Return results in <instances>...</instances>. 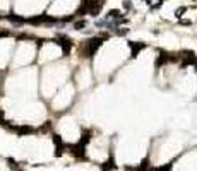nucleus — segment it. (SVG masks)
<instances>
[{"label": "nucleus", "instance_id": "f257e3e1", "mask_svg": "<svg viewBox=\"0 0 197 171\" xmlns=\"http://www.w3.org/2000/svg\"><path fill=\"white\" fill-rule=\"evenodd\" d=\"M103 40L105 38H93V40L88 41V45H86V55L88 57H93L96 53V50L103 45Z\"/></svg>", "mask_w": 197, "mask_h": 171}, {"label": "nucleus", "instance_id": "f03ea898", "mask_svg": "<svg viewBox=\"0 0 197 171\" xmlns=\"http://www.w3.org/2000/svg\"><path fill=\"white\" fill-rule=\"evenodd\" d=\"M29 22L31 24H43V22H50V24H55L57 22V19L55 17H52V15H38V17H31L29 19Z\"/></svg>", "mask_w": 197, "mask_h": 171}, {"label": "nucleus", "instance_id": "7ed1b4c3", "mask_svg": "<svg viewBox=\"0 0 197 171\" xmlns=\"http://www.w3.org/2000/svg\"><path fill=\"white\" fill-rule=\"evenodd\" d=\"M93 4H94V0H82V5L77 9L75 15H84V14H89V10H91Z\"/></svg>", "mask_w": 197, "mask_h": 171}, {"label": "nucleus", "instance_id": "20e7f679", "mask_svg": "<svg viewBox=\"0 0 197 171\" xmlns=\"http://www.w3.org/2000/svg\"><path fill=\"white\" fill-rule=\"evenodd\" d=\"M58 40H60V41H57V43H60V45H62L63 55H69V53H70V46H72L70 40H69L67 36H58Z\"/></svg>", "mask_w": 197, "mask_h": 171}, {"label": "nucleus", "instance_id": "39448f33", "mask_svg": "<svg viewBox=\"0 0 197 171\" xmlns=\"http://www.w3.org/2000/svg\"><path fill=\"white\" fill-rule=\"evenodd\" d=\"M129 46L132 48V55H130V57L134 58V57L139 55V51H141L142 48H146V45H144V43H136V41H129Z\"/></svg>", "mask_w": 197, "mask_h": 171}, {"label": "nucleus", "instance_id": "423d86ee", "mask_svg": "<svg viewBox=\"0 0 197 171\" xmlns=\"http://www.w3.org/2000/svg\"><path fill=\"white\" fill-rule=\"evenodd\" d=\"M69 149H72V154L79 157H84V145L81 144H75V145H67Z\"/></svg>", "mask_w": 197, "mask_h": 171}, {"label": "nucleus", "instance_id": "0eeeda50", "mask_svg": "<svg viewBox=\"0 0 197 171\" xmlns=\"http://www.w3.org/2000/svg\"><path fill=\"white\" fill-rule=\"evenodd\" d=\"M14 130L19 134V135H27V134H34V128L33 127H14Z\"/></svg>", "mask_w": 197, "mask_h": 171}, {"label": "nucleus", "instance_id": "6e6552de", "mask_svg": "<svg viewBox=\"0 0 197 171\" xmlns=\"http://www.w3.org/2000/svg\"><path fill=\"white\" fill-rule=\"evenodd\" d=\"M101 170H103V171H113V170H117V164H115V161H113V156H110L108 163L103 164Z\"/></svg>", "mask_w": 197, "mask_h": 171}, {"label": "nucleus", "instance_id": "1a4fd4ad", "mask_svg": "<svg viewBox=\"0 0 197 171\" xmlns=\"http://www.w3.org/2000/svg\"><path fill=\"white\" fill-rule=\"evenodd\" d=\"M7 19L10 21V22H14V24H24V22H26L24 17H19V15H15V14H9Z\"/></svg>", "mask_w": 197, "mask_h": 171}, {"label": "nucleus", "instance_id": "9d476101", "mask_svg": "<svg viewBox=\"0 0 197 171\" xmlns=\"http://www.w3.org/2000/svg\"><path fill=\"white\" fill-rule=\"evenodd\" d=\"M53 142H55V145H57V156H62V139H60V135H53Z\"/></svg>", "mask_w": 197, "mask_h": 171}, {"label": "nucleus", "instance_id": "9b49d317", "mask_svg": "<svg viewBox=\"0 0 197 171\" xmlns=\"http://www.w3.org/2000/svg\"><path fill=\"white\" fill-rule=\"evenodd\" d=\"M7 164H9V168H10V170H14V171H22V168H19V166H17V163L14 161L12 157H9V159H7Z\"/></svg>", "mask_w": 197, "mask_h": 171}, {"label": "nucleus", "instance_id": "f8f14e48", "mask_svg": "<svg viewBox=\"0 0 197 171\" xmlns=\"http://www.w3.org/2000/svg\"><path fill=\"white\" fill-rule=\"evenodd\" d=\"M84 27H86V21H77L74 24V29H77V31H79V29H84Z\"/></svg>", "mask_w": 197, "mask_h": 171}, {"label": "nucleus", "instance_id": "ddd939ff", "mask_svg": "<svg viewBox=\"0 0 197 171\" xmlns=\"http://www.w3.org/2000/svg\"><path fill=\"white\" fill-rule=\"evenodd\" d=\"M89 139H91L89 134H88V132H84V135H82V139H81V142H79V144H81V145H86V144L89 142Z\"/></svg>", "mask_w": 197, "mask_h": 171}, {"label": "nucleus", "instance_id": "4468645a", "mask_svg": "<svg viewBox=\"0 0 197 171\" xmlns=\"http://www.w3.org/2000/svg\"><path fill=\"white\" fill-rule=\"evenodd\" d=\"M185 10H187V7H180V9H177V10H175V15H177V17H182Z\"/></svg>", "mask_w": 197, "mask_h": 171}, {"label": "nucleus", "instance_id": "2eb2a0df", "mask_svg": "<svg viewBox=\"0 0 197 171\" xmlns=\"http://www.w3.org/2000/svg\"><path fill=\"white\" fill-rule=\"evenodd\" d=\"M180 24H184V26H190V24H192V21H187V19H184V21H180Z\"/></svg>", "mask_w": 197, "mask_h": 171}, {"label": "nucleus", "instance_id": "dca6fc26", "mask_svg": "<svg viewBox=\"0 0 197 171\" xmlns=\"http://www.w3.org/2000/svg\"><path fill=\"white\" fill-rule=\"evenodd\" d=\"M9 31H0V38H5V36H9Z\"/></svg>", "mask_w": 197, "mask_h": 171}, {"label": "nucleus", "instance_id": "f3484780", "mask_svg": "<svg viewBox=\"0 0 197 171\" xmlns=\"http://www.w3.org/2000/svg\"><path fill=\"white\" fill-rule=\"evenodd\" d=\"M144 2H146V4H151V0H144Z\"/></svg>", "mask_w": 197, "mask_h": 171}]
</instances>
